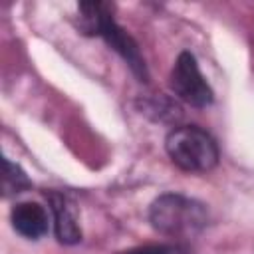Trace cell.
Listing matches in <instances>:
<instances>
[{"instance_id":"1","label":"cell","mask_w":254,"mask_h":254,"mask_svg":"<svg viewBox=\"0 0 254 254\" xmlns=\"http://www.w3.org/2000/svg\"><path fill=\"white\" fill-rule=\"evenodd\" d=\"M79 30L87 36H101L109 48H113L129 65L139 81L149 79L145 60L139 52L137 42L113 20L109 6L103 2H83L79 4Z\"/></svg>"},{"instance_id":"2","label":"cell","mask_w":254,"mask_h":254,"mask_svg":"<svg viewBox=\"0 0 254 254\" xmlns=\"http://www.w3.org/2000/svg\"><path fill=\"white\" fill-rule=\"evenodd\" d=\"M149 220L155 230L175 238H187L200 232L208 222L204 204L179 192H165L153 200Z\"/></svg>"},{"instance_id":"3","label":"cell","mask_w":254,"mask_h":254,"mask_svg":"<svg viewBox=\"0 0 254 254\" xmlns=\"http://www.w3.org/2000/svg\"><path fill=\"white\" fill-rule=\"evenodd\" d=\"M165 149L169 159L187 173H206L220 157L214 137L198 125L175 127L165 139Z\"/></svg>"},{"instance_id":"4","label":"cell","mask_w":254,"mask_h":254,"mask_svg":"<svg viewBox=\"0 0 254 254\" xmlns=\"http://www.w3.org/2000/svg\"><path fill=\"white\" fill-rule=\"evenodd\" d=\"M169 83H171V89L175 91V95L192 107H198V109L208 107L214 99V93H212L208 81L204 79V75L200 73L196 58L190 52L179 54V58L173 65Z\"/></svg>"},{"instance_id":"5","label":"cell","mask_w":254,"mask_h":254,"mask_svg":"<svg viewBox=\"0 0 254 254\" xmlns=\"http://www.w3.org/2000/svg\"><path fill=\"white\" fill-rule=\"evenodd\" d=\"M50 200V208L54 214V230L56 238L62 244H77L81 240V228L77 222V208L75 202L64 194V192H48L46 194Z\"/></svg>"},{"instance_id":"6","label":"cell","mask_w":254,"mask_h":254,"mask_svg":"<svg viewBox=\"0 0 254 254\" xmlns=\"http://www.w3.org/2000/svg\"><path fill=\"white\" fill-rule=\"evenodd\" d=\"M10 220H12L14 230L28 240L42 238L50 228L48 210L42 204L32 202V200L14 204V208L10 212Z\"/></svg>"},{"instance_id":"7","label":"cell","mask_w":254,"mask_h":254,"mask_svg":"<svg viewBox=\"0 0 254 254\" xmlns=\"http://www.w3.org/2000/svg\"><path fill=\"white\" fill-rule=\"evenodd\" d=\"M4 171H2V190H4V196H12V194H20L24 190H28L32 187L30 179L26 177V173L14 165L12 161L4 159L2 163Z\"/></svg>"},{"instance_id":"8","label":"cell","mask_w":254,"mask_h":254,"mask_svg":"<svg viewBox=\"0 0 254 254\" xmlns=\"http://www.w3.org/2000/svg\"><path fill=\"white\" fill-rule=\"evenodd\" d=\"M119 254H190V252L183 244H145V246L123 250Z\"/></svg>"}]
</instances>
